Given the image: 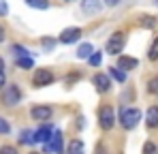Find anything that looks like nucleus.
I'll list each match as a JSON object with an SVG mask.
<instances>
[{"mask_svg":"<svg viewBox=\"0 0 158 154\" xmlns=\"http://www.w3.org/2000/svg\"><path fill=\"white\" fill-rule=\"evenodd\" d=\"M139 120H141V111L137 107H126V109L120 111V124L126 128V130L135 128L139 124Z\"/></svg>","mask_w":158,"mask_h":154,"instance_id":"f257e3e1","label":"nucleus"},{"mask_svg":"<svg viewBox=\"0 0 158 154\" xmlns=\"http://www.w3.org/2000/svg\"><path fill=\"white\" fill-rule=\"evenodd\" d=\"M19 99H22L19 86H15V83H4V88H2V103L9 105V107H13V105L19 103Z\"/></svg>","mask_w":158,"mask_h":154,"instance_id":"f03ea898","label":"nucleus"},{"mask_svg":"<svg viewBox=\"0 0 158 154\" xmlns=\"http://www.w3.org/2000/svg\"><path fill=\"white\" fill-rule=\"evenodd\" d=\"M124 43H126V39H124V34L122 32H113L111 36H109V41H107V53H111V56H118L120 51L124 49Z\"/></svg>","mask_w":158,"mask_h":154,"instance_id":"7ed1b4c3","label":"nucleus"},{"mask_svg":"<svg viewBox=\"0 0 158 154\" xmlns=\"http://www.w3.org/2000/svg\"><path fill=\"white\" fill-rule=\"evenodd\" d=\"M52 81H53V73L49 71V69H36L34 75H32L34 88H45V86H49Z\"/></svg>","mask_w":158,"mask_h":154,"instance_id":"20e7f679","label":"nucleus"},{"mask_svg":"<svg viewBox=\"0 0 158 154\" xmlns=\"http://www.w3.org/2000/svg\"><path fill=\"white\" fill-rule=\"evenodd\" d=\"M98 124H101V128H105V130L113 128V124H115V118H113V109H111L109 105L101 107V111H98Z\"/></svg>","mask_w":158,"mask_h":154,"instance_id":"39448f33","label":"nucleus"},{"mask_svg":"<svg viewBox=\"0 0 158 154\" xmlns=\"http://www.w3.org/2000/svg\"><path fill=\"white\" fill-rule=\"evenodd\" d=\"M53 113V109L49 105H36V107H32L30 109V116L34 118V120H39V122H45V120H49Z\"/></svg>","mask_w":158,"mask_h":154,"instance_id":"423d86ee","label":"nucleus"},{"mask_svg":"<svg viewBox=\"0 0 158 154\" xmlns=\"http://www.w3.org/2000/svg\"><path fill=\"white\" fill-rule=\"evenodd\" d=\"M79 39H81V28H66L60 34V43H64V45H71Z\"/></svg>","mask_w":158,"mask_h":154,"instance_id":"0eeeda50","label":"nucleus"},{"mask_svg":"<svg viewBox=\"0 0 158 154\" xmlns=\"http://www.w3.org/2000/svg\"><path fill=\"white\" fill-rule=\"evenodd\" d=\"M137 66H139V60L132 56H120V60H118V69H122V71H132Z\"/></svg>","mask_w":158,"mask_h":154,"instance_id":"6e6552de","label":"nucleus"},{"mask_svg":"<svg viewBox=\"0 0 158 154\" xmlns=\"http://www.w3.org/2000/svg\"><path fill=\"white\" fill-rule=\"evenodd\" d=\"M101 6H103V0H83V2H81V11H83V13H88V15L98 13V11H101Z\"/></svg>","mask_w":158,"mask_h":154,"instance_id":"1a4fd4ad","label":"nucleus"},{"mask_svg":"<svg viewBox=\"0 0 158 154\" xmlns=\"http://www.w3.org/2000/svg\"><path fill=\"white\" fill-rule=\"evenodd\" d=\"M94 86H96V90L98 92H107L109 88H111V79H109V75H105V73H98V75H94Z\"/></svg>","mask_w":158,"mask_h":154,"instance_id":"9d476101","label":"nucleus"},{"mask_svg":"<svg viewBox=\"0 0 158 154\" xmlns=\"http://www.w3.org/2000/svg\"><path fill=\"white\" fill-rule=\"evenodd\" d=\"M52 141H49V146H47V150H53L56 154H62L64 150H62V133L60 130H56V133H52V137H49Z\"/></svg>","mask_w":158,"mask_h":154,"instance_id":"9b49d317","label":"nucleus"},{"mask_svg":"<svg viewBox=\"0 0 158 154\" xmlns=\"http://www.w3.org/2000/svg\"><path fill=\"white\" fill-rule=\"evenodd\" d=\"M145 124L150 128H156L158 126V105H152L145 113Z\"/></svg>","mask_w":158,"mask_h":154,"instance_id":"f8f14e48","label":"nucleus"},{"mask_svg":"<svg viewBox=\"0 0 158 154\" xmlns=\"http://www.w3.org/2000/svg\"><path fill=\"white\" fill-rule=\"evenodd\" d=\"M52 133H53V128L49 126V124H45V126H41L36 133H34V141H41V143H45L49 137H52Z\"/></svg>","mask_w":158,"mask_h":154,"instance_id":"ddd939ff","label":"nucleus"},{"mask_svg":"<svg viewBox=\"0 0 158 154\" xmlns=\"http://www.w3.org/2000/svg\"><path fill=\"white\" fill-rule=\"evenodd\" d=\"M66 154H85L83 141L81 139H71L69 146H66Z\"/></svg>","mask_w":158,"mask_h":154,"instance_id":"4468645a","label":"nucleus"},{"mask_svg":"<svg viewBox=\"0 0 158 154\" xmlns=\"http://www.w3.org/2000/svg\"><path fill=\"white\" fill-rule=\"evenodd\" d=\"M94 51V47L90 45V43H81L79 45V49H77V58H81V60H88V56Z\"/></svg>","mask_w":158,"mask_h":154,"instance_id":"2eb2a0df","label":"nucleus"},{"mask_svg":"<svg viewBox=\"0 0 158 154\" xmlns=\"http://www.w3.org/2000/svg\"><path fill=\"white\" fill-rule=\"evenodd\" d=\"M109 75L113 77L115 81H120V83H124V81H126V73H124V71H120L118 66H111V69H109Z\"/></svg>","mask_w":158,"mask_h":154,"instance_id":"dca6fc26","label":"nucleus"},{"mask_svg":"<svg viewBox=\"0 0 158 154\" xmlns=\"http://www.w3.org/2000/svg\"><path fill=\"white\" fill-rule=\"evenodd\" d=\"M139 26H141V28H154V26H156V17H152V15H141V17H139Z\"/></svg>","mask_w":158,"mask_h":154,"instance_id":"f3484780","label":"nucleus"},{"mask_svg":"<svg viewBox=\"0 0 158 154\" xmlns=\"http://www.w3.org/2000/svg\"><path fill=\"white\" fill-rule=\"evenodd\" d=\"M28 6H32V9H39V11H45L47 6H49V0H26Z\"/></svg>","mask_w":158,"mask_h":154,"instance_id":"a211bd4d","label":"nucleus"},{"mask_svg":"<svg viewBox=\"0 0 158 154\" xmlns=\"http://www.w3.org/2000/svg\"><path fill=\"white\" fill-rule=\"evenodd\" d=\"M17 66L19 69H32V58L30 56H17Z\"/></svg>","mask_w":158,"mask_h":154,"instance_id":"6ab92c4d","label":"nucleus"},{"mask_svg":"<svg viewBox=\"0 0 158 154\" xmlns=\"http://www.w3.org/2000/svg\"><path fill=\"white\" fill-rule=\"evenodd\" d=\"M148 58H150V60H158V36L154 39L152 47H150V51H148Z\"/></svg>","mask_w":158,"mask_h":154,"instance_id":"aec40b11","label":"nucleus"},{"mask_svg":"<svg viewBox=\"0 0 158 154\" xmlns=\"http://www.w3.org/2000/svg\"><path fill=\"white\" fill-rule=\"evenodd\" d=\"M88 60H90L92 66H98V64H101V51H92V53L88 56Z\"/></svg>","mask_w":158,"mask_h":154,"instance_id":"412c9836","label":"nucleus"},{"mask_svg":"<svg viewBox=\"0 0 158 154\" xmlns=\"http://www.w3.org/2000/svg\"><path fill=\"white\" fill-rule=\"evenodd\" d=\"M148 90H150L152 94H158V77H152V79H150V83H148Z\"/></svg>","mask_w":158,"mask_h":154,"instance_id":"4be33fe9","label":"nucleus"},{"mask_svg":"<svg viewBox=\"0 0 158 154\" xmlns=\"http://www.w3.org/2000/svg\"><path fill=\"white\" fill-rule=\"evenodd\" d=\"M143 154H156V146H154L152 141H145V146H143Z\"/></svg>","mask_w":158,"mask_h":154,"instance_id":"5701e85b","label":"nucleus"},{"mask_svg":"<svg viewBox=\"0 0 158 154\" xmlns=\"http://www.w3.org/2000/svg\"><path fill=\"white\" fill-rule=\"evenodd\" d=\"M53 47H56V41L53 39H43V49L45 51H52Z\"/></svg>","mask_w":158,"mask_h":154,"instance_id":"b1692460","label":"nucleus"},{"mask_svg":"<svg viewBox=\"0 0 158 154\" xmlns=\"http://www.w3.org/2000/svg\"><path fill=\"white\" fill-rule=\"evenodd\" d=\"M13 53L15 56H28V49L24 45H13Z\"/></svg>","mask_w":158,"mask_h":154,"instance_id":"393cba45","label":"nucleus"},{"mask_svg":"<svg viewBox=\"0 0 158 154\" xmlns=\"http://www.w3.org/2000/svg\"><path fill=\"white\" fill-rule=\"evenodd\" d=\"M11 130V126H9V122L4 120V118H0V135H6Z\"/></svg>","mask_w":158,"mask_h":154,"instance_id":"a878e982","label":"nucleus"},{"mask_svg":"<svg viewBox=\"0 0 158 154\" xmlns=\"http://www.w3.org/2000/svg\"><path fill=\"white\" fill-rule=\"evenodd\" d=\"M0 154H19V152H17V148H13V146H2V148H0Z\"/></svg>","mask_w":158,"mask_h":154,"instance_id":"bb28decb","label":"nucleus"},{"mask_svg":"<svg viewBox=\"0 0 158 154\" xmlns=\"http://www.w3.org/2000/svg\"><path fill=\"white\" fill-rule=\"evenodd\" d=\"M30 135H32L30 130H24V133H22V143H32V141H34V139H30Z\"/></svg>","mask_w":158,"mask_h":154,"instance_id":"cd10ccee","label":"nucleus"},{"mask_svg":"<svg viewBox=\"0 0 158 154\" xmlns=\"http://www.w3.org/2000/svg\"><path fill=\"white\" fill-rule=\"evenodd\" d=\"M6 13H9V4L4 0H0V15H6Z\"/></svg>","mask_w":158,"mask_h":154,"instance_id":"c85d7f7f","label":"nucleus"},{"mask_svg":"<svg viewBox=\"0 0 158 154\" xmlns=\"http://www.w3.org/2000/svg\"><path fill=\"white\" fill-rule=\"evenodd\" d=\"M4 83H6V79H4V73H0V90L4 88Z\"/></svg>","mask_w":158,"mask_h":154,"instance_id":"c756f323","label":"nucleus"},{"mask_svg":"<svg viewBox=\"0 0 158 154\" xmlns=\"http://www.w3.org/2000/svg\"><path fill=\"white\" fill-rule=\"evenodd\" d=\"M2 41H4V28L0 26V43H2Z\"/></svg>","mask_w":158,"mask_h":154,"instance_id":"7c9ffc66","label":"nucleus"},{"mask_svg":"<svg viewBox=\"0 0 158 154\" xmlns=\"http://www.w3.org/2000/svg\"><path fill=\"white\" fill-rule=\"evenodd\" d=\"M0 73H4V60L0 58Z\"/></svg>","mask_w":158,"mask_h":154,"instance_id":"2f4dec72","label":"nucleus"},{"mask_svg":"<svg viewBox=\"0 0 158 154\" xmlns=\"http://www.w3.org/2000/svg\"><path fill=\"white\" fill-rule=\"evenodd\" d=\"M107 4H111V6H113V4H118V0H105Z\"/></svg>","mask_w":158,"mask_h":154,"instance_id":"473e14b6","label":"nucleus"},{"mask_svg":"<svg viewBox=\"0 0 158 154\" xmlns=\"http://www.w3.org/2000/svg\"><path fill=\"white\" fill-rule=\"evenodd\" d=\"M154 4H158V0H154Z\"/></svg>","mask_w":158,"mask_h":154,"instance_id":"72a5a7b5","label":"nucleus"},{"mask_svg":"<svg viewBox=\"0 0 158 154\" xmlns=\"http://www.w3.org/2000/svg\"><path fill=\"white\" fill-rule=\"evenodd\" d=\"M32 154H39V152H32Z\"/></svg>","mask_w":158,"mask_h":154,"instance_id":"f704fd0d","label":"nucleus"}]
</instances>
